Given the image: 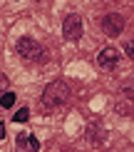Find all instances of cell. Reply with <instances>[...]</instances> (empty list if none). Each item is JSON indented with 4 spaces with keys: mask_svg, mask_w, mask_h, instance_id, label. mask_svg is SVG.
<instances>
[{
    "mask_svg": "<svg viewBox=\"0 0 134 152\" xmlns=\"http://www.w3.org/2000/svg\"><path fill=\"white\" fill-rule=\"evenodd\" d=\"M67 97H70V87L62 80H55L42 92V107L45 110H57V107H62L67 102Z\"/></svg>",
    "mask_w": 134,
    "mask_h": 152,
    "instance_id": "6da1fadb",
    "label": "cell"
},
{
    "mask_svg": "<svg viewBox=\"0 0 134 152\" xmlns=\"http://www.w3.org/2000/svg\"><path fill=\"white\" fill-rule=\"evenodd\" d=\"M17 53H20V58L30 60V62H47L45 48L37 40H33V37H20L17 40Z\"/></svg>",
    "mask_w": 134,
    "mask_h": 152,
    "instance_id": "7a4b0ae2",
    "label": "cell"
},
{
    "mask_svg": "<svg viewBox=\"0 0 134 152\" xmlns=\"http://www.w3.org/2000/svg\"><path fill=\"white\" fill-rule=\"evenodd\" d=\"M62 35H65V40H70V42H77L82 37V18L75 15V12L67 15L65 23H62Z\"/></svg>",
    "mask_w": 134,
    "mask_h": 152,
    "instance_id": "3957f363",
    "label": "cell"
},
{
    "mask_svg": "<svg viewBox=\"0 0 134 152\" xmlns=\"http://www.w3.org/2000/svg\"><path fill=\"white\" fill-rule=\"evenodd\" d=\"M102 30H104V35L117 37L124 30V18L119 15V12H109V15H104V18H102Z\"/></svg>",
    "mask_w": 134,
    "mask_h": 152,
    "instance_id": "277c9868",
    "label": "cell"
},
{
    "mask_svg": "<svg viewBox=\"0 0 134 152\" xmlns=\"http://www.w3.org/2000/svg\"><path fill=\"white\" fill-rule=\"evenodd\" d=\"M117 62H119V53L114 48H104L97 58V65L102 70H112V67H117Z\"/></svg>",
    "mask_w": 134,
    "mask_h": 152,
    "instance_id": "5b68a950",
    "label": "cell"
},
{
    "mask_svg": "<svg viewBox=\"0 0 134 152\" xmlns=\"http://www.w3.org/2000/svg\"><path fill=\"white\" fill-rule=\"evenodd\" d=\"M15 100H17L15 92H3V95H0V105H3L5 110H10V107L15 105Z\"/></svg>",
    "mask_w": 134,
    "mask_h": 152,
    "instance_id": "8992f818",
    "label": "cell"
},
{
    "mask_svg": "<svg viewBox=\"0 0 134 152\" xmlns=\"http://www.w3.org/2000/svg\"><path fill=\"white\" fill-rule=\"evenodd\" d=\"M28 117H30V110H28V107H20V110L15 112V117H12V120H15V122H25Z\"/></svg>",
    "mask_w": 134,
    "mask_h": 152,
    "instance_id": "52a82bcc",
    "label": "cell"
},
{
    "mask_svg": "<svg viewBox=\"0 0 134 152\" xmlns=\"http://www.w3.org/2000/svg\"><path fill=\"white\" fill-rule=\"evenodd\" d=\"M124 53L129 55V58H134V40H127L124 42Z\"/></svg>",
    "mask_w": 134,
    "mask_h": 152,
    "instance_id": "ba28073f",
    "label": "cell"
},
{
    "mask_svg": "<svg viewBox=\"0 0 134 152\" xmlns=\"http://www.w3.org/2000/svg\"><path fill=\"white\" fill-rule=\"evenodd\" d=\"M28 145H30V150H35V152L40 150V142H37V137H33V135L28 137Z\"/></svg>",
    "mask_w": 134,
    "mask_h": 152,
    "instance_id": "9c48e42d",
    "label": "cell"
},
{
    "mask_svg": "<svg viewBox=\"0 0 134 152\" xmlns=\"http://www.w3.org/2000/svg\"><path fill=\"white\" fill-rule=\"evenodd\" d=\"M5 87H8V77H5V75H0V92H3ZM5 92H8V90H5Z\"/></svg>",
    "mask_w": 134,
    "mask_h": 152,
    "instance_id": "30bf717a",
    "label": "cell"
},
{
    "mask_svg": "<svg viewBox=\"0 0 134 152\" xmlns=\"http://www.w3.org/2000/svg\"><path fill=\"white\" fill-rule=\"evenodd\" d=\"M5 137V125H0V140Z\"/></svg>",
    "mask_w": 134,
    "mask_h": 152,
    "instance_id": "8fae6325",
    "label": "cell"
}]
</instances>
